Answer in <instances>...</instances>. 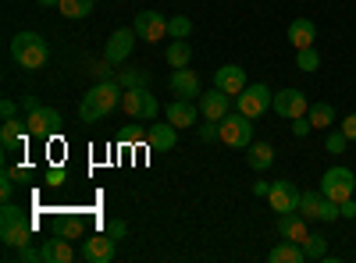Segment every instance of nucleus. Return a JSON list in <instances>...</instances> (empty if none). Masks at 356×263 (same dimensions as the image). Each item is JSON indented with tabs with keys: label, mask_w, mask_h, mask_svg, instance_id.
<instances>
[{
	"label": "nucleus",
	"mask_w": 356,
	"mask_h": 263,
	"mask_svg": "<svg viewBox=\"0 0 356 263\" xmlns=\"http://www.w3.org/2000/svg\"><path fill=\"white\" fill-rule=\"evenodd\" d=\"M122 93H125V90L118 85V78H111V82H97L93 90L82 96V103H79V118H82L86 125L104 121L114 107H122Z\"/></svg>",
	"instance_id": "f257e3e1"
},
{
	"label": "nucleus",
	"mask_w": 356,
	"mask_h": 263,
	"mask_svg": "<svg viewBox=\"0 0 356 263\" xmlns=\"http://www.w3.org/2000/svg\"><path fill=\"white\" fill-rule=\"evenodd\" d=\"M11 57H15V65L25 68V71H40L47 61H50V46L40 33H18L11 40Z\"/></svg>",
	"instance_id": "f03ea898"
},
{
	"label": "nucleus",
	"mask_w": 356,
	"mask_h": 263,
	"mask_svg": "<svg viewBox=\"0 0 356 263\" xmlns=\"http://www.w3.org/2000/svg\"><path fill=\"white\" fill-rule=\"evenodd\" d=\"M221 142L228 146V150H250V142H253V118H246L243 110L225 114V118H221Z\"/></svg>",
	"instance_id": "7ed1b4c3"
},
{
	"label": "nucleus",
	"mask_w": 356,
	"mask_h": 263,
	"mask_svg": "<svg viewBox=\"0 0 356 263\" xmlns=\"http://www.w3.org/2000/svg\"><path fill=\"white\" fill-rule=\"evenodd\" d=\"M122 110L129 114V118H136V121H154L161 114V103H157V96L146 90V85H136V90L122 93Z\"/></svg>",
	"instance_id": "20e7f679"
},
{
	"label": "nucleus",
	"mask_w": 356,
	"mask_h": 263,
	"mask_svg": "<svg viewBox=\"0 0 356 263\" xmlns=\"http://www.w3.org/2000/svg\"><path fill=\"white\" fill-rule=\"evenodd\" d=\"M321 192L328 196V199H335V203L353 199V192H356V174H353L349 167H328V171L321 174Z\"/></svg>",
	"instance_id": "39448f33"
},
{
	"label": "nucleus",
	"mask_w": 356,
	"mask_h": 263,
	"mask_svg": "<svg viewBox=\"0 0 356 263\" xmlns=\"http://www.w3.org/2000/svg\"><path fill=\"white\" fill-rule=\"evenodd\" d=\"M271 107H275V93L267 90L264 82H253V85H246V90H243L239 96H235V110H243L246 118H253V121L260 118L264 110H271Z\"/></svg>",
	"instance_id": "423d86ee"
},
{
	"label": "nucleus",
	"mask_w": 356,
	"mask_h": 263,
	"mask_svg": "<svg viewBox=\"0 0 356 263\" xmlns=\"http://www.w3.org/2000/svg\"><path fill=\"white\" fill-rule=\"evenodd\" d=\"M132 28H136V36H139V40H146V43H161V40L168 36V18L157 15V11H139Z\"/></svg>",
	"instance_id": "0eeeda50"
},
{
	"label": "nucleus",
	"mask_w": 356,
	"mask_h": 263,
	"mask_svg": "<svg viewBox=\"0 0 356 263\" xmlns=\"http://www.w3.org/2000/svg\"><path fill=\"white\" fill-rule=\"evenodd\" d=\"M136 28H118V33L107 40V46H104V57L111 65H125L129 61V53H132V46H136Z\"/></svg>",
	"instance_id": "6e6552de"
},
{
	"label": "nucleus",
	"mask_w": 356,
	"mask_h": 263,
	"mask_svg": "<svg viewBox=\"0 0 356 263\" xmlns=\"http://www.w3.org/2000/svg\"><path fill=\"white\" fill-rule=\"evenodd\" d=\"M25 125H29V135L47 139V135H54L57 128H61V114H57L54 107H36V110H29Z\"/></svg>",
	"instance_id": "1a4fd4ad"
},
{
	"label": "nucleus",
	"mask_w": 356,
	"mask_h": 263,
	"mask_svg": "<svg viewBox=\"0 0 356 263\" xmlns=\"http://www.w3.org/2000/svg\"><path fill=\"white\" fill-rule=\"evenodd\" d=\"M275 110H278V118H289V121L303 118V114L310 110L307 93H303V90H282V93L275 96Z\"/></svg>",
	"instance_id": "9d476101"
},
{
	"label": "nucleus",
	"mask_w": 356,
	"mask_h": 263,
	"mask_svg": "<svg viewBox=\"0 0 356 263\" xmlns=\"http://www.w3.org/2000/svg\"><path fill=\"white\" fill-rule=\"evenodd\" d=\"M114 239L107 235V231H104V235H89L86 242H82V249H79V256L86 260V263H107V260H114Z\"/></svg>",
	"instance_id": "9b49d317"
},
{
	"label": "nucleus",
	"mask_w": 356,
	"mask_h": 263,
	"mask_svg": "<svg viewBox=\"0 0 356 263\" xmlns=\"http://www.w3.org/2000/svg\"><path fill=\"white\" fill-rule=\"evenodd\" d=\"M267 199H271V210H275V214L300 210V189H296L292 182H275L271 192H267Z\"/></svg>",
	"instance_id": "f8f14e48"
},
{
	"label": "nucleus",
	"mask_w": 356,
	"mask_h": 263,
	"mask_svg": "<svg viewBox=\"0 0 356 263\" xmlns=\"http://www.w3.org/2000/svg\"><path fill=\"white\" fill-rule=\"evenodd\" d=\"M171 93H175L178 100H200V96H203L200 75H196L193 68H175V75H171Z\"/></svg>",
	"instance_id": "ddd939ff"
},
{
	"label": "nucleus",
	"mask_w": 356,
	"mask_h": 263,
	"mask_svg": "<svg viewBox=\"0 0 356 263\" xmlns=\"http://www.w3.org/2000/svg\"><path fill=\"white\" fill-rule=\"evenodd\" d=\"M214 85H218L221 93H228V96H239L250 82H246V71L239 65H225V68L214 71Z\"/></svg>",
	"instance_id": "4468645a"
},
{
	"label": "nucleus",
	"mask_w": 356,
	"mask_h": 263,
	"mask_svg": "<svg viewBox=\"0 0 356 263\" xmlns=\"http://www.w3.org/2000/svg\"><path fill=\"white\" fill-rule=\"evenodd\" d=\"M196 103H200V114H203L207 121H221L225 114H228V103H232V96H228V93H221L218 85H214V90H211V93H203Z\"/></svg>",
	"instance_id": "2eb2a0df"
},
{
	"label": "nucleus",
	"mask_w": 356,
	"mask_h": 263,
	"mask_svg": "<svg viewBox=\"0 0 356 263\" xmlns=\"http://www.w3.org/2000/svg\"><path fill=\"white\" fill-rule=\"evenodd\" d=\"M164 118H168L175 128H193L196 118H200V103H193V100H175V103H168Z\"/></svg>",
	"instance_id": "dca6fc26"
},
{
	"label": "nucleus",
	"mask_w": 356,
	"mask_h": 263,
	"mask_svg": "<svg viewBox=\"0 0 356 263\" xmlns=\"http://www.w3.org/2000/svg\"><path fill=\"white\" fill-rule=\"evenodd\" d=\"M278 235L282 239H292V242H307V217L300 214V210H292V214H278Z\"/></svg>",
	"instance_id": "f3484780"
},
{
	"label": "nucleus",
	"mask_w": 356,
	"mask_h": 263,
	"mask_svg": "<svg viewBox=\"0 0 356 263\" xmlns=\"http://www.w3.org/2000/svg\"><path fill=\"white\" fill-rule=\"evenodd\" d=\"M0 239H4L8 249H22V246L33 242V224H29L25 217L15 221V224H0Z\"/></svg>",
	"instance_id": "a211bd4d"
},
{
	"label": "nucleus",
	"mask_w": 356,
	"mask_h": 263,
	"mask_svg": "<svg viewBox=\"0 0 356 263\" xmlns=\"http://www.w3.org/2000/svg\"><path fill=\"white\" fill-rule=\"evenodd\" d=\"M40 249H43V263H72V260H75V249H72V242H68L65 235L47 239Z\"/></svg>",
	"instance_id": "6ab92c4d"
},
{
	"label": "nucleus",
	"mask_w": 356,
	"mask_h": 263,
	"mask_svg": "<svg viewBox=\"0 0 356 263\" xmlns=\"http://www.w3.org/2000/svg\"><path fill=\"white\" fill-rule=\"evenodd\" d=\"M314 40H317V25H314L310 18H296V22L289 25V43H292L296 50L314 46Z\"/></svg>",
	"instance_id": "aec40b11"
},
{
	"label": "nucleus",
	"mask_w": 356,
	"mask_h": 263,
	"mask_svg": "<svg viewBox=\"0 0 356 263\" xmlns=\"http://www.w3.org/2000/svg\"><path fill=\"white\" fill-rule=\"evenodd\" d=\"M267 260H271V263H307V249L300 242L285 239V242H278L271 253H267Z\"/></svg>",
	"instance_id": "412c9836"
},
{
	"label": "nucleus",
	"mask_w": 356,
	"mask_h": 263,
	"mask_svg": "<svg viewBox=\"0 0 356 263\" xmlns=\"http://www.w3.org/2000/svg\"><path fill=\"white\" fill-rule=\"evenodd\" d=\"M25 132H29V125L25 121H18V118H8L4 125H0V146L11 153V150H18V146L25 142Z\"/></svg>",
	"instance_id": "4be33fe9"
},
{
	"label": "nucleus",
	"mask_w": 356,
	"mask_h": 263,
	"mask_svg": "<svg viewBox=\"0 0 356 263\" xmlns=\"http://www.w3.org/2000/svg\"><path fill=\"white\" fill-rule=\"evenodd\" d=\"M246 160H250V167L253 171H267V167H271L275 164V146L271 142H250V150H246Z\"/></svg>",
	"instance_id": "5701e85b"
},
{
	"label": "nucleus",
	"mask_w": 356,
	"mask_h": 263,
	"mask_svg": "<svg viewBox=\"0 0 356 263\" xmlns=\"http://www.w3.org/2000/svg\"><path fill=\"white\" fill-rule=\"evenodd\" d=\"M146 142H150V150L164 153V150H171V146L178 142V128H175L171 121H168V125H154L150 135H146Z\"/></svg>",
	"instance_id": "b1692460"
},
{
	"label": "nucleus",
	"mask_w": 356,
	"mask_h": 263,
	"mask_svg": "<svg viewBox=\"0 0 356 263\" xmlns=\"http://www.w3.org/2000/svg\"><path fill=\"white\" fill-rule=\"evenodd\" d=\"M164 57H168L171 68H189V65H193V46H189V40H171L168 50H164Z\"/></svg>",
	"instance_id": "393cba45"
},
{
	"label": "nucleus",
	"mask_w": 356,
	"mask_h": 263,
	"mask_svg": "<svg viewBox=\"0 0 356 263\" xmlns=\"http://www.w3.org/2000/svg\"><path fill=\"white\" fill-rule=\"evenodd\" d=\"M321 207H324V192H321V189L300 192V214H303L307 221H321Z\"/></svg>",
	"instance_id": "a878e982"
},
{
	"label": "nucleus",
	"mask_w": 356,
	"mask_h": 263,
	"mask_svg": "<svg viewBox=\"0 0 356 263\" xmlns=\"http://www.w3.org/2000/svg\"><path fill=\"white\" fill-rule=\"evenodd\" d=\"M307 118H310L314 128H332L335 125V110H332V103H310Z\"/></svg>",
	"instance_id": "bb28decb"
},
{
	"label": "nucleus",
	"mask_w": 356,
	"mask_h": 263,
	"mask_svg": "<svg viewBox=\"0 0 356 263\" xmlns=\"http://www.w3.org/2000/svg\"><path fill=\"white\" fill-rule=\"evenodd\" d=\"M57 11H61L65 18H89L93 15V0H61Z\"/></svg>",
	"instance_id": "cd10ccee"
},
{
	"label": "nucleus",
	"mask_w": 356,
	"mask_h": 263,
	"mask_svg": "<svg viewBox=\"0 0 356 263\" xmlns=\"http://www.w3.org/2000/svg\"><path fill=\"white\" fill-rule=\"evenodd\" d=\"M303 249H307V260H324V256H328V235L310 231L307 242H303Z\"/></svg>",
	"instance_id": "c85d7f7f"
},
{
	"label": "nucleus",
	"mask_w": 356,
	"mask_h": 263,
	"mask_svg": "<svg viewBox=\"0 0 356 263\" xmlns=\"http://www.w3.org/2000/svg\"><path fill=\"white\" fill-rule=\"evenodd\" d=\"M146 82H150L146 68H125L122 75H118V85H122V90H136V85H146Z\"/></svg>",
	"instance_id": "c756f323"
},
{
	"label": "nucleus",
	"mask_w": 356,
	"mask_h": 263,
	"mask_svg": "<svg viewBox=\"0 0 356 263\" xmlns=\"http://www.w3.org/2000/svg\"><path fill=\"white\" fill-rule=\"evenodd\" d=\"M296 68H300V71H317L321 68V53L314 50V46H307V50H296Z\"/></svg>",
	"instance_id": "7c9ffc66"
},
{
	"label": "nucleus",
	"mask_w": 356,
	"mask_h": 263,
	"mask_svg": "<svg viewBox=\"0 0 356 263\" xmlns=\"http://www.w3.org/2000/svg\"><path fill=\"white\" fill-rule=\"evenodd\" d=\"M189 33H193V22H189L186 15L168 18V36H171V40H189Z\"/></svg>",
	"instance_id": "2f4dec72"
},
{
	"label": "nucleus",
	"mask_w": 356,
	"mask_h": 263,
	"mask_svg": "<svg viewBox=\"0 0 356 263\" xmlns=\"http://www.w3.org/2000/svg\"><path fill=\"white\" fill-rule=\"evenodd\" d=\"M346 142H349V139H346V132H342V128H339V132L332 128L328 135H324V146H328L332 153H342V150H346Z\"/></svg>",
	"instance_id": "473e14b6"
},
{
	"label": "nucleus",
	"mask_w": 356,
	"mask_h": 263,
	"mask_svg": "<svg viewBox=\"0 0 356 263\" xmlns=\"http://www.w3.org/2000/svg\"><path fill=\"white\" fill-rule=\"evenodd\" d=\"M89 71H93V78H97V82H111V78H118L107 57H104V61H97V65H89Z\"/></svg>",
	"instance_id": "72a5a7b5"
},
{
	"label": "nucleus",
	"mask_w": 356,
	"mask_h": 263,
	"mask_svg": "<svg viewBox=\"0 0 356 263\" xmlns=\"http://www.w3.org/2000/svg\"><path fill=\"white\" fill-rule=\"evenodd\" d=\"M61 235H65L68 242H75V239H82V235H86V224H82L79 217H72V221H65V228H61Z\"/></svg>",
	"instance_id": "f704fd0d"
},
{
	"label": "nucleus",
	"mask_w": 356,
	"mask_h": 263,
	"mask_svg": "<svg viewBox=\"0 0 356 263\" xmlns=\"http://www.w3.org/2000/svg\"><path fill=\"white\" fill-rule=\"evenodd\" d=\"M15 256H18L22 263H43V249H36L33 242H29V246H22V249H18Z\"/></svg>",
	"instance_id": "c9c22d12"
},
{
	"label": "nucleus",
	"mask_w": 356,
	"mask_h": 263,
	"mask_svg": "<svg viewBox=\"0 0 356 263\" xmlns=\"http://www.w3.org/2000/svg\"><path fill=\"white\" fill-rule=\"evenodd\" d=\"M15 178H18L15 171H4V178H0V196H4V199H11V196H15V185H18Z\"/></svg>",
	"instance_id": "e433bc0d"
},
{
	"label": "nucleus",
	"mask_w": 356,
	"mask_h": 263,
	"mask_svg": "<svg viewBox=\"0 0 356 263\" xmlns=\"http://www.w3.org/2000/svg\"><path fill=\"white\" fill-rule=\"evenodd\" d=\"M200 139H203V142H214V139H221V121L200 125Z\"/></svg>",
	"instance_id": "4c0bfd02"
},
{
	"label": "nucleus",
	"mask_w": 356,
	"mask_h": 263,
	"mask_svg": "<svg viewBox=\"0 0 356 263\" xmlns=\"http://www.w3.org/2000/svg\"><path fill=\"white\" fill-rule=\"evenodd\" d=\"M125 231H129L125 221H111V224H107V235H111L114 242H118V239H125Z\"/></svg>",
	"instance_id": "58836bf2"
},
{
	"label": "nucleus",
	"mask_w": 356,
	"mask_h": 263,
	"mask_svg": "<svg viewBox=\"0 0 356 263\" xmlns=\"http://www.w3.org/2000/svg\"><path fill=\"white\" fill-rule=\"evenodd\" d=\"M339 128L346 132V139H349V142H356V114H349V118H346Z\"/></svg>",
	"instance_id": "ea45409f"
},
{
	"label": "nucleus",
	"mask_w": 356,
	"mask_h": 263,
	"mask_svg": "<svg viewBox=\"0 0 356 263\" xmlns=\"http://www.w3.org/2000/svg\"><path fill=\"white\" fill-rule=\"evenodd\" d=\"M310 128H314V125H310V118H307V114H303V118H296V121H292V135H307Z\"/></svg>",
	"instance_id": "a19ab883"
},
{
	"label": "nucleus",
	"mask_w": 356,
	"mask_h": 263,
	"mask_svg": "<svg viewBox=\"0 0 356 263\" xmlns=\"http://www.w3.org/2000/svg\"><path fill=\"white\" fill-rule=\"evenodd\" d=\"M0 114H4V121L8 118H18V103L15 100H4V103H0Z\"/></svg>",
	"instance_id": "79ce46f5"
},
{
	"label": "nucleus",
	"mask_w": 356,
	"mask_h": 263,
	"mask_svg": "<svg viewBox=\"0 0 356 263\" xmlns=\"http://www.w3.org/2000/svg\"><path fill=\"white\" fill-rule=\"evenodd\" d=\"M339 210H342V217H356V199H346V203H339Z\"/></svg>",
	"instance_id": "37998d69"
},
{
	"label": "nucleus",
	"mask_w": 356,
	"mask_h": 263,
	"mask_svg": "<svg viewBox=\"0 0 356 263\" xmlns=\"http://www.w3.org/2000/svg\"><path fill=\"white\" fill-rule=\"evenodd\" d=\"M22 107H25V114H29V110H36V107H40V100H36L33 93H25V96H22Z\"/></svg>",
	"instance_id": "c03bdc74"
},
{
	"label": "nucleus",
	"mask_w": 356,
	"mask_h": 263,
	"mask_svg": "<svg viewBox=\"0 0 356 263\" xmlns=\"http://www.w3.org/2000/svg\"><path fill=\"white\" fill-rule=\"evenodd\" d=\"M139 139H143L139 128H125V132H122V142H139Z\"/></svg>",
	"instance_id": "a18cd8bd"
},
{
	"label": "nucleus",
	"mask_w": 356,
	"mask_h": 263,
	"mask_svg": "<svg viewBox=\"0 0 356 263\" xmlns=\"http://www.w3.org/2000/svg\"><path fill=\"white\" fill-rule=\"evenodd\" d=\"M47 182H50V185H65V171H57V167H54V171L47 174Z\"/></svg>",
	"instance_id": "49530a36"
},
{
	"label": "nucleus",
	"mask_w": 356,
	"mask_h": 263,
	"mask_svg": "<svg viewBox=\"0 0 356 263\" xmlns=\"http://www.w3.org/2000/svg\"><path fill=\"white\" fill-rule=\"evenodd\" d=\"M253 192H257V196H267V192H271V185H267V182H257Z\"/></svg>",
	"instance_id": "de8ad7c7"
},
{
	"label": "nucleus",
	"mask_w": 356,
	"mask_h": 263,
	"mask_svg": "<svg viewBox=\"0 0 356 263\" xmlns=\"http://www.w3.org/2000/svg\"><path fill=\"white\" fill-rule=\"evenodd\" d=\"M36 4H40V8H57L61 0H36Z\"/></svg>",
	"instance_id": "09e8293b"
}]
</instances>
